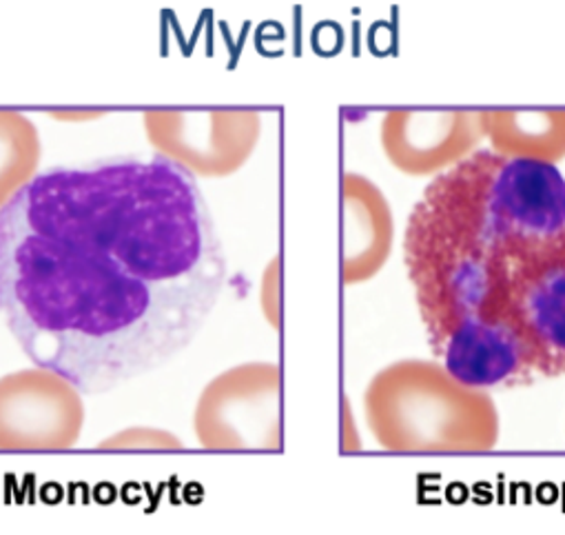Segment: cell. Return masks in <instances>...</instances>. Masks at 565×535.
<instances>
[{
	"label": "cell",
	"instance_id": "6da1fadb",
	"mask_svg": "<svg viewBox=\"0 0 565 535\" xmlns=\"http://www.w3.org/2000/svg\"><path fill=\"white\" fill-rule=\"evenodd\" d=\"M224 283L195 174L167 156L50 169L0 207V314L36 367L81 394L182 354Z\"/></svg>",
	"mask_w": 565,
	"mask_h": 535
},
{
	"label": "cell",
	"instance_id": "7a4b0ae2",
	"mask_svg": "<svg viewBox=\"0 0 565 535\" xmlns=\"http://www.w3.org/2000/svg\"><path fill=\"white\" fill-rule=\"evenodd\" d=\"M499 162L501 154L481 149L435 174L406 224L404 262L435 356L481 312L499 262L512 251L490 202Z\"/></svg>",
	"mask_w": 565,
	"mask_h": 535
},
{
	"label": "cell",
	"instance_id": "3957f363",
	"mask_svg": "<svg viewBox=\"0 0 565 535\" xmlns=\"http://www.w3.org/2000/svg\"><path fill=\"white\" fill-rule=\"evenodd\" d=\"M364 402L371 431L388 451H488L499 436L490 396L461 385L437 363L406 360L380 371Z\"/></svg>",
	"mask_w": 565,
	"mask_h": 535
},
{
	"label": "cell",
	"instance_id": "277c9868",
	"mask_svg": "<svg viewBox=\"0 0 565 535\" xmlns=\"http://www.w3.org/2000/svg\"><path fill=\"white\" fill-rule=\"evenodd\" d=\"M483 312L516 329L539 378L565 376V227L505 253Z\"/></svg>",
	"mask_w": 565,
	"mask_h": 535
},
{
	"label": "cell",
	"instance_id": "5b68a950",
	"mask_svg": "<svg viewBox=\"0 0 565 535\" xmlns=\"http://www.w3.org/2000/svg\"><path fill=\"white\" fill-rule=\"evenodd\" d=\"M145 127L153 147L193 174L226 176L239 169L259 138V114L149 112Z\"/></svg>",
	"mask_w": 565,
	"mask_h": 535
},
{
	"label": "cell",
	"instance_id": "8992f818",
	"mask_svg": "<svg viewBox=\"0 0 565 535\" xmlns=\"http://www.w3.org/2000/svg\"><path fill=\"white\" fill-rule=\"evenodd\" d=\"M437 358L455 380L475 389L519 387L539 378L516 329L486 312L466 318L446 338Z\"/></svg>",
	"mask_w": 565,
	"mask_h": 535
},
{
	"label": "cell",
	"instance_id": "52a82bcc",
	"mask_svg": "<svg viewBox=\"0 0 565 535\" xmlns=\"http://www.w3.org/2000/svg\"><path fill=\"white\" fill-rule=\"evenodd\" d=\"M382 147L404 174L428 176L466 158L483 134L481 112H388Z\"/></svg>",
	"mask_w": 565,
	"mask_h": 535
},
{
	"label": "cell",
	"instance_id": "ba28073f",
	"mask_svg": "<svg viewBox=\"0 0 565 535\" xmlns=\"http://www.w3.org/2000/svg\"><path fill=\"white\" fill-rule=\"evenodd\" d=\"M393 216L384 193L364 176L342 178V281L373 279L391 255Z\"/></svg>",
	"mask_w": 565,
	"mask_h": 535
},
{
	"label": "cell",
	"instance_id": "9c48e42d",
	"mask_svg": "<svg viewBox=\"0 0 565 535\" xmlns=\"http://www.w3.org/2000/svg\"><path fill=\"white\" fill-rule=\"evenodd\" d=\"M481 120L497 154L545 162L565 158V109L481 112Z\"/></svg>",
	"mask_w": 565,
	"mask_h": 535
},
{
	"label": "cell",
	"instance_id": "30bf717a",
	"mask_svg": "<svg viewBox=\"0 0 565 535\" xmlns=\"http://www.w3.org/2000/svg\"><path fill=\"white\" fill-rule=\"evenodd\" d=\"M39 154L36 127L23 114L0 109V196H12L34 176Z\"/></svg>",
	"mask_w": 565,
	"mask_h": 535
},
{
	"label": "cell",
	"instance_id": "8fae6325",
	"mask_svg": "<svg viewBox=\"0 0 565 535\" xmlns=\"http://www.w3.org/2000/svg\"><path fill=\"white\" fill-rule=\"evenodd\" d=\"M52 116L61 120H92V118H98L100 114L98 112H58Z\"/></svg>",
	"mask_w": 565,
	"mask_h": 535
}]
</instances>
